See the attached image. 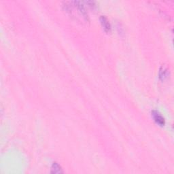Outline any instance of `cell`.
<instances>
[{"instance_id": "cell-4", "label": "cell", "mask_w": 174, "mask_h": 174, "mask_svg": "<svg viewBox=\"0 0 174 174\" xmlns=\"http://www.w3.org/2000/svg\"><path fill=\"white\" fill-rule=\"evenodd\" d=\"M167 69H161L160 72H159V76H160V78L161 79L164 80L167 77Z\"/></svg>"}, {"instance_id": "cell-3", "label": "cell", "mask_w": 174, "mask_h": 174, "mask_svg": "<svg viewBox=\"0 0 174 174\" xmlns=\"http://www.w3.org/2000/svg\"><path fill=\"white\" fill-rule=\"evenodd\" d=\"M52 172L54 173H62V169L59 164H57V163H54L53 165L52 166Z\"/></svg>"}, {"instance_id": "cell-1", "label": "cell", "mask_w": 174, "mask_h": 174, "mask_svg": "<svg viewBox=\"0 0 174 174\" xmlns=\"http://www.w3.org/2000/svg\"><path fill=\"white\" fill-rule=\"evenodd\" d=\"M152 116L153 117L154 120L158 124H159L160 126H164L165 124V118L162 116V115L159 113V112L156 111V110H153L152 112Z\"/></svg>"}, {"instance_id": "cell-2", "label": "cell", "mask_w": 174, "mask_h": 174, "mask_svg": "<svg viewBox=\"0 0 174 174\" xmlns=\"http://www.w3.org/2000/svg\"><path fill=\"white\" fill-rule=\"evenodd\" d=\"M100 21L103 29L106 31V32H110L111 31V25H110V23H109L108 19L106 16H101L100 17Z\"/></svg>"}]
</instances>
